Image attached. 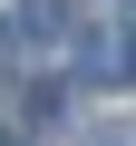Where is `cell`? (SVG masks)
Instances as JSON below:
<instances>
[{
  "instance_id": "6da1fadb",
  "label": "cell",
  "mask_w": 136,
  "mask_h": 146,
  "mask_svg": "<svg viewBox=\"0 0 136 146\" xmlns=\"http://www.w3.org/2000/svg\"><path fill=\"white\" fill-rule=\"evenodd\" d=\"M20 39H68V0H20Z\"/></svg>"
},
{
  "instance_id": "7a4b0ae2",
  "label": "cell",
  "mask_w": 136,
  "mask_h": 146,
  "mask_svg": "<svg viewBox=\"0 0 136 146\" xmlns=\"http://www.w3.org/2000/svg\"><path fill=\"white\" fill-rule=\"evenodd\" d=\"M88 146H136V136H88Z\"/></svg>"
}]
</instances>
